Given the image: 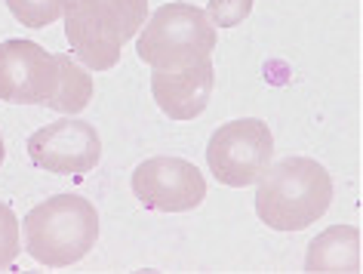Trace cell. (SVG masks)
I'll list each match as a JSON object with an SVG mask.
<instances>
[{"label":"cell","mask_w":363,"mask_h":274,"mask_svg":"<svg viewBox=\"0 0 363 274\" xmlns=\"http://www.w3.org/2000/svg\"><path fill=\"white\" fill-rule=\"evenodd\" d=\"M333 204V176L320 160H271L256 179V216L274 231L311 228Z\"/></svg>","instance_id":"6da1fadb"},{"label":"cell","mask_w":363,"mask_h":274,"mask_svg":"<svg viewBox=\"0 0 363 274\" xmlns=\"http://www.w3.org/2000/svg\"><path fill=\"white\" fill-rule=\"evenodd\" d=\"M99 241V209L80 194H52L22 219V243L43 268L86 259Z\"/></svg>","instance_id":"7a4b0ae2"},{"label":"cell","mask_w":363,"mask_h":274,"mask_svg":"<svg viewBox=\"0 0 363 274\" xmlns=\"http://www.w3.org/2000/svg\"><path fill=\"white\" fill-rule=\"evenodd\" d=\"M62 19L71 56L89 71H111L148 19V0H68Z\"/></svg>","instance_id":"3957f363"},{"label":"cell","mask_w":363,"mask_h":274,"mask_svg":"<svg viewBox=\"0 0 363 274\" xmlns=\"http://www.w3.org/2000/svg\"><path fill=\"white\" fill-rule=\"evenodd\" d=\"M139 62L160 71H179L210 59L216 50V28L206 13L194 4L157 6L135 34Z\"/></svg>","instance_id":"277c9868"},{"label":"cell","mask_w":363,"mask_h":274,"mask_svg":"<svg viewBox=\"0 0 363 274\" xmlns=\"http://www.w3.org/2000/svg\"><path fill=\"white\" fill-rule=\"evenodd\" d=\"M271 160H274V136L259 117L222 124L206 142V163L213 170V179L228 188L256 185Z\"/></svg>","instance_id":"5b68a950"},{"label":"cell","mask_w":363,"mask_h":274,"mask_svg":"<svg viewBox=\"0 0 363 274\" xmlns=\"http://www.w3.org/2000/svg\"><path fill=\"white\" fill-rule=\"evenodd\" d=\"M28 158L47 172L80 176L96 170L102 160V136L80 117H59L28 136Z\"/></svg>","instance_id":"8992f818"},{"label":"cell","mask_w":363,"mask_h":274,"mask_svg":"<svg viewBox=\"0 0 363 274\" xmlns=\"http://www.w3.org/2000/svg\"><path fill=\"white\" fill-rule=\"evenodd\" d=\"M133 194L139 204L160 213H188L206 197V179L191 160L182 158H148L133 170Z\"/></svg>","instance_id":"52a82bcc"},{"label":"cell","mask_w":363,"mask_h":274,"mask_svg":"<svg viewBox=\"0 0 363 274\" xmlns=\"http://www.w3.org/2000/svg\"><path fill=\"white\" fill-rule=\"evenodd\" d=\"M59 84V59L34 40L0 43V102L47 105Z\"/></svg>","instance_id":"ba28073f"},{"label":"cell","mask_w":363,"mask_h":274,"mask_svg":"<svg viewBox=\"0 0 363 274\" xmlns=\"http://www.w3.org/2000/svg\"><path fill=\"white\" fill-rule=\"evenodd\" d=\"M213 87H216V71L210 59L179 71L154 68L151 75V96L169 121H197L210 105Z\"/></svg>","instance_id":"9c48e42d"},{"label":"cell","mask_w":363,"mask_h":274,"mask_svg":"<svg viewBox=\"0 0 363 274\" xmlns=\"http://www.w3.org/2000/svg\"><path fill=\"white\" fill-rule=\"evenodd\" d=\"M305 271L311 274H357L363 271V237L354 225H333L308 243Z\"/></svg>","instance_id":"30bf717a"},{"label":"cell","mask_w":363,"mask_h":274,"mask_svg":"<svg viewBox=\"0 0 363 274\" xmlns=\"http://www.w3.org/2000/svg\"><path fill=\"white\" fill-rule=\"evenodd\" d=\"M59 84L52 89V96L47 99V108L62 114H74L84 111L93 99V77L89 68H84L71 53H59Z\"/></svg>","instance_id":"8fae6325"},{"label":"cell","mask_w":363,"mask_h":274,"mask_svg":"<svg viewBox=\"0 0 363 274\" xmlns=\"http://www.w3.org/2000/svg\"><path fill=\"white\" fill-rule=\"evenodd\" d=\"M6 6L25 28H47L62 19L68 0H6Z\"/></svg>","instance_id":"7c38bea8"},{"label":"cell","mask_w":363,"mask_h":274,"mask_svg":"<svg viewBox=\"0 0 363 274\" xmlns=\"http://www.w3.org/2000/svg\"><path fill=\"white\" fill-rule=\"evenodd\" d=\"M22 250V228L16 222V213L0 200V271L10 268Z\"/></svg>","instance_id":"4fadbf2b"},{"label":"cell","mask_w":363,"mask_h":274,"mask_svg":"<svg viewBox=\"0 0 363 274\" xmlns=\"http://www.w3.org/2000/svg\"><path fill=\"white\" fill-rule=\"evenodd\" d=\"M203 13L213 22V28H234V25L247 22V16L252 13V0H210Z\"/></svg>","instance_id":"5bb4252c"},{"label":"cell","mask_w":363,"mask_h":274,"mask_svg":"<svg viewBox=\"0 0 363 274\" xmlns=\"http://www.w3.org/2000/svg\"><path fill=\"white\" fill-rule=\"evenodd\" d=\"M4 158H6V148H4V136H0V167H4Z\"/></svg>","instance_id":"9a60e30c"}]
</instances>
